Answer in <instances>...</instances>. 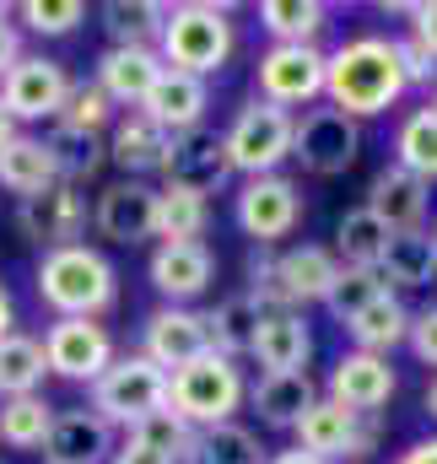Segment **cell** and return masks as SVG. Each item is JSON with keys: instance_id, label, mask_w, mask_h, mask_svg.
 Here are the masks:
<instances>
[{"instance_id": "17", "label": "cell", "mask_w": 437, "mask_h": 464, "mask_svg": "<svg viewBox=\"0 0 437 464\" xmlns=\"http://www.w3.org/2000/svg\"><path fill=\"white\" fill-rule=\"evenodd\" d=\"M400 378L389 367V356H373V351H345L335 367H329V400H340L345 411L356 416H378L389 400H394Z\"/></svg>"}, {"instance_id": "46", "label": "cell", "mask_w": 437, "mask_h": 464, "mask_svg": "<svg viewBox=\"0 0 437 464\" xmlns=\"http://www.w3.org/2000/svg\"><path fill=\"white\" fill-rule=\"evenodd\" d=\"M405 16H411V33H405V38H416V44L437 60V0H416V5H405Z\"/></svg>"}, {"instance_id": "54", "label": "cell", "mask_w": 437, "mask_h": 464, "mask_svg": "<svg viewBox=\"0 0 437 464\" xmlns=\"http://www.w3.org/2000/svg\"><path fill=\"white\" fill-rule=\"evenodd\" d=\"M427 109H432V114H437V87H432V103H427Z\"/></svg>"}, {"instance_id": "32", "label": "cell", "mask_w": 437, "mask_h": 464, "mask_svg": "<svg viewBox=\"0 0 437 464\" xmlns=\"http://www.w3.org/2000/svg\"><path fill=\"white\" fill-rule=\"evenodd\" d=\"M98 16H103V33L113 49H157L168 5L162 0H109V5H98Z\"/></svg>"}, {"instance_id": "13", "label": "cell", "mask_w": 437, "mask_h": 464, "mask_svg": "<svg viewBox=\"0 0 437 464\" xmlns=\"http://www.w3.org/2000/svg\"><path fill=\"white\" fill-rule=\"evenodd\" d=\"M87 222H92V206H87V195L76 184H54V189H44L33 200H16V232L27 243H38L44 254L82 243Z\"/></svg>"}, {"instance_id": "48", "label": "cell", "mask_w": 437, "mask_h": 464, "mask_svg": "<svg viewBox=\"0 0 437 464\" xmlns=\"http://www.w3.org/2000/svg\"><path fill=\"white\" fill-rule=\"evenodd\" d=\"M109 464H173V459H168V454H151V449H141V443H130V438H124V443L113 449Z\"/></svg>"}, {"instance_id": "14", "label": "cell", "mask_w": 437, "mask_h": 464, "mask_svg": "<svg viewBox=\"0 0 437 464\" xmlns=\"http://www.w3.org/2000/svg\"><path fill=\"white\" fill-rule=\"evenodd\" d=\"M157 173H162L173 189H195V195L211 200L221 184L232 179V162H227V140H221V130L195 124V130L173 135V140H168V157H162Z\"/></svg>"}, {"instance_id": "52", "label": "cell", "mask_w": 437, "mask_h": 464, "mask_svg": "<svg viewBox=\"0 0 437 464\" xmlns=\"http://www.w3.org/2000/svg\"><path fill=\"white\" fill-rule=\"evenodd\" d=\"M11 135H16V119L5 114V103H0V146H5V140H11Z\"/></svg>"}, {"instance_id": "27", "label": "cell", "mask_w": 437, "mask_h": 464, "mask_svg": "<svg viewBox=\"0 0 437 464\" xmlns=\"http://www.w3.org/2000/svg\"><path fill=\"white\" fill-rule=\"evenodd\" d=\"M314 400H319V383L308 372H259V383L248 389V405L259 411V421L281 432H292Z\"/></svg>"}, {"instance_id": "40", "label": "cell", "mask_w": 437, "mask_h": 464, "mask_svg": "<svg viewBox=\"0 0 437 464\" xmlns=\"http://www.w3.org/2000/svg\"><path fill=\"white\" fill-rule=\"evenodd\" d=\"M124 438H130V443H141V449H151V454H168V459L179 464V459H184V449H189V438H195V427H189L173 405H162V411L141 416Z\"/></svg>"}, {"instance_id": "49", "label": "cell", "mask_w": 437, "mask_h": 464, "mask_svg": "<svg viewBox=\"0 0 437 464\" xmlns=\"http://www.w3.org/2000/svg\"><path fill=\"white\" fill-rule=\"evenodd\" d=\"M394 464H437V438H422V443H411L405 454Z\"/></svg>"}, {"instance_id": "23", "label": "cell", "mask_w": 437, "mask_h": 464, "mask_svg": "<svg viewBox=\"0 0 437 464\" xmlns=\"http://www.w3.org/2000/svg\"><path fill=\"white\" fill-rule=\"evenodd\" d=\"M206 109H211V82H200L189 71H162L151 98L141 103V114L157 119L168 135H184V130L206 124Z\"/></svg>"}, {"instance_id": "12", "label": "cell", "mask_w": 437, "mask_h": 464, "mask_svg": "<svg viewBox=\"0 0 437 464\" xmlns=\"http://www.w3.org/2000/svg\"><path fill=\"white\" fill-rule=\"evenodd\" d=\"M38 341H44L49 372L71 383H98L113 362V335L98 319H54Z\"/></svg>"}, {"instance_id": "29", "label": "cell", "mask_w": 437, "mask_h": 464, "mask_svg": "<svg viewBox=\"0 0 437 464\" xmlns=\"http://www.w3.org/2000/svg\"><path fill=\"white\" fill-rule=\"evenodd\" d=\"M54 184H60V173H54L44 140L16 130V135L0 146V189L16 195V200H33V195H44V189H54Z\"/></svg>"}, {"instance_id": "4", "label": "cell", "mask_w": 437, "mask_h": 464, "mask_svg": "<svg viewBox=\"0 0 437 464\" xmlns=\"http://www.w3.org/2000/svg\"><path fill=\"white\" fill-rule=\"evenodd\" d=\"M243 400H248L243 367L227 362V356H217V351L195 356L189 367H179V372L168 378V405H173L195 432H200V427H221V421H232V416L243 411Z\"/></svg>"}, {"instance_id": "33", "label": "cell", "mask_w": 437, "mask_h": 464, "mask_svg": "<svg viewBox=\"0 0 437 464\" xmlns=\"http://www.w3.org/2000/svg\"><path fill=\"white\" fill-rule=\"evenodd\" d=\"M265 459L270 454L259 449V432H248L238 421H221V427H200L179 464H265Z\"/></svg>"}, {"instance_id": "2", "label": "cell", "mask_w": 437, "mask_h": 464, "mask_svg": "<svg viewBox=\"0 0 437 464\" xmlns=\"http://www.w3.org/2000/svg\"><path fill=\"white\" fill-rule=\"evenodd\" d=\"M33 286H38V303L54 319H103L119 303V270L92 243H71V248L38 254Z\"/></svg>"}, {"instance_id": "15", "label": "cell", "mask_w": 437, "mask_h": 464, "mask_svg": "<svg viewBox=\"0 0 437 464\" xmlns=\"http://www.w3.org/2000/svg\"><path fill=\"white\" fill-rule=\"evenodd\" d=\"M206 351H211V324H206L200 308H173V303H162V308L146 314V324H141V356H151L168 378H173L179 367H189L195 356H206Z\"/></svg>"}, {"instance_id": "9", "label": "cell", "mask_w": 437, "mask_h": 464, "mask_svg": "<svg viewBox=\"0 0 437 464\" xmlns=\"http://www.w3.org/2000/svg\"><path fill=\"white\" fill-rule=\"evenodd\" d=\"M71 71L49 54H22L5 76H0V103L16 124H49V119L65 114V98H71Z\"/></svg>"}, {"instance_id": "37", "label": "cell", "mask_w": 437, "mask_h": 464, "mask_svg": "<svg viewBox=\"0 0 437 464\" xmlns=\"http://www.w3.org/2000/svg\"><path fill=\"white\" fill-rule=\"evenodd\" d=\"M259 27L270 33V44H319V33L329 27V5H319V0H265Z\"/></svg>"}, {"instance_id": "16", "label": "cell", "mask_w": 437, "mask_h": 464, "mask_svg": "<svg viewBox=\"0 0 437 464\" xmlns=\"http://www.w3.org/2000/svg\"><path fill=\"white\" fill-rule=\"evenodd\" d=\"M92 227L109 243H146L157 237V189L146 179H113L92 200Z\"/></svg>"}, {"instance_id": "19", "label": "cell", "mask_w": 437, "mask_h": 464, "mask_svg": "<svg viewBox=\"0 0 437 464\" xmlns=\"http://www.w3.org/2000/svg\"><path fill=\"white\" fill-rule=\"evenodd\" d=\"M389 232H422L427 227V206H432V184L405 173V168H378L373 184H367V200H362Z\"/></svg>"}, {"instance_id": "20", "label": "cell", "mask_w": 437, "mask_h": 464, "mask_svg": "<svg viewBox=\"0 0 437 464\" xmlns=\"http://www.w3.org/2000/svg\"><path fill=\"white\" fill-rule=\"evenodd\" d=\"M113 427L92 411H54V427H49V443H44V464H109L113 459Z\"/></svg>"}, {"instance_id": "31", "label": "cell", "mask_w": 437, "mask_h": 464, "mask_svg": "<svg viewBox=\"0 0 437 464\" xmlns=\"http://www.w3.org/2000/svg\"><path fill=\"white\" fill-rule=\"evenodd\" d=\"M259 319H265V308H259L248 292L221 297L217 308L206 314V324H211V351H217V356H227V362H243V356L254 351Z\"/></svg>"}, {"instance_id": "44", "label": "cell", "mask_w": 437, "mask_h": 464, "mask_svg": "<svg viewBox=\"0 0 437 464\" xmlns=\"http://www.w3.org/2000/svg\"><path fill=\"white\" fill-rule=\"evenodd\" d=\"M405 346H411V356H416L422 367H437V303L432 308H422V314H411Z\"/></svg>"}, {"instance_id": "53", "label": "cell", "mask_w": 437, "mask_h": 464, "mask_svg": "<svg viewBox=\"0 0 437 464\" xmlns=\"http://www.w3.org/2000/svg\"><path fill=\"white\" fill-rule=\"evenodd\" d=\"M422 405H427V416L437 421V372H432V383H427V394H422Z\"/></svg>"}, {"instance_id": "56", "label": "cell", "mask_w": 437, "mask_h": 464, "mask_svg": "<svg viewBox=\"0 0 437 464\" xmlns=\"http://www.w3.org/2000/svg\"><path fill=\"white\" fill-rule=\"evenodd\" d=\"M0 464H5V459H0Z\"/></svg>"}, {"instance_id": "36", "label": "cell", "mask_w": 437, "mask_h": 464, "mask_svg": "<svg viewBox=\"0 0 437 464\" xmlns=\"http://www.w3.org/2000/svg\"><path fill=\"white\" fill-rule=\"evenodd\" d=\"M54 427V405L44 394H22V400H0V443L11 454H38L49 443Z\"/></svg>"}, {"instance_id": "21", "label": "cell", "mask_w": 437, "mask_h": 464, "mask_svg": "<svg viewBox=\"0 0 437 464\" xmlns=\"http://www.w3.org/2000/svg\"><path fill=\"white\" fill-rule=\"evenodd\" d=\"M168 65H162V54L157 49H103L98 54V71H92V82L103 87V98H109L113 109H141L146 98H151V87H157V76H162Z\"/></svg>"}, {"instance_id": "24", "label": "cell", "mask_w": 437, "mask_h": 464, "mask_svg": "<svg viewBox=\"0 0 437 464\" xmlns=\"http://www.w3.org/2000/svg\"><path fill=\"white\" fill-rule=\"evenodd\" d=\"M168 130L157 119H146L141 109H124L113 119V135H109V162L124 173V179H141V173H157L162 157H168Z\"/></svg>"}, {"instance_id": "1", "label": "cell", "mask_w": 437, "mask_h": 464, "mask_svg": "<svg viewBox=\"0 0 437 464\" xmlns=\"http://www.w3.org/2000/svg\"><path fill=\"white\" fill-rule=\"evenodd\" d=\"M405 98V71H400V44L384 33L345 38L325 54V103L345 119H378Z\"/></svg>"}, {"instance_id": "50", "label": "cell", "mask_w": 437, "mask_h": 464, "mask_svg": "<svg viewBox=\"0 0 437 464\" xmlns=\"http://www.w3.org/2000/svg\"><path fill=\"white\" fill-rule=\"evenodd\" d=\"M16 330V303H11V292H5V281H0V341Z\"/></svg>"}, {"instance_id": "39", "label": "cell", "mask_w": 437, "mask_h": 464, "mask_svg": "<svg viewBox=\"0 0 437 464\" xmlns=\"http://www.w3.org/2000/svg\"><path fill=\"white\" fill-rule=\"evenodd\" d=\"M394 168L416 173V179H437V114L432 109H411L394 130Z\"/></svg>"}, {"instance_id": "51", "label": "cell", "mask_w": 437, "mask_h": 464, "mask_svg": "<svg viewBox=\"0 0 437 464\" xmlns=\"http://www.w3.org/2000/svg\"><path fill=\"white\" fill-rule=\"evenodd\" d=\"M265 464H329V459H319V454H308V449H281V454H270Z\"/></svg>"}, {"instance_id": "35", "label": "cell", "mask_w": 437, "mask_h": 464, "mask_svg": "<svg viewBox=\"0 0 437 464\" xmlns=\"http://www.w3.org/2000/svg\"><path fill=\"white\" fill-rule=\"evenodd\" d=\"M206 227H211V200L206 195L173 189V184L157 189V237L162 243H206Z\"/></svg>"}, {"instance_id": "26", "label": "cell", "mask_w": 437, "mask_h": 464, "mask_svg": "<svg viewBox=\"0 0 437 464\" xmlns=\"http://www.w3.org/2000/svg\"><path fill=\"white\" fill-rule=\"evenodd\" d=\"M44 151H49V162H54V173H60V184H87L103 162H109V140L103 135H92V130H76V124H65V119H49L44 124Z\"/></svg>"}, {"instance_id": "3", "label": "cell", "mask_w": 437, "mask_h": 464, "mask_svg": "<svg viewBox=\"0 0 437 464\" xmlns=\"http://www.w3.org/2000/svg\"><path fill=\"white\" fill-rule=\"evenodd\" d=\"M238 44V27H232V11L211 5V0H179L168 5V22H162V38H157V54L168 71H189L200 82H211L227 54Z\"/></svg>"}, {"instance_id": "43", "label": "cell", "mask_w": 437, "mask_h": 464, "mask_svg": "<svg viewBox=\"0 0 437 464\" xmlns=\"http://www.w3.org/2000/svg\"><path fill=\"white\" fill-rule=\"evenodd\" d=\"M65 124H76V130H92V135H103V124H113V103L103 98V87L98 82H76L71 87V98H65Z\"/></svg>"}, {"instance_id": "11", "label": "cell", "mask_w": 437, "mask_h": 464, "mask_svg": "<svg viewBox=\"0 0 437 464\" xmlns=\"http://www.w3.org/2000/svg\"><path fill=\"white\" fill-rule=\"evenodd\" d=\"M373 421L378 416H356L340 400L319 394L292 432H297V449H308V454H319V459L335 464V459H367L373 454V443H378V427Z\"/></svg>"}, {"instance_id": "42", "label": "cell", "mask_w": 437, "mask_h": 464, "mask_svg": "<svg viewBox=\"0 0 437 464\" xmlns=\"http://www.w3.org/2000/svg\"><path fill=\"white\" fill-rule=\"evenodd\" d=\"M16 16L38 38H65V33H76L87 22V0H22Z\"/></svg>"}, {"instance_id": "18", "label": "cell", "mask_w": 437, "mask_h": 464, "mask_svg": "<svg viewBox=\"0 0 437 464\" xmlns=\"http://www.w3.org/2000/svg\"><path fill=\"white\" fill-rule=\"evenodd\" d=\"M146 276H151V286H157V297H162V303L189 308V303L211 286L217 259H211V248H206V243H157V248H151Z\"/></svg>"}, {"instance_id": "6", "label": "cell", "mask_w": 437, "mask_h": 464, "mask_svg": "<svg viewBox=\"0 0 437 464\" xmlns=\"http://www.w3.org/2000/svg\"><path fill=\"white\" fill-rule=\"evenodd\" d=\"M168 405V372L151 362V356H141V351H124V356H113L109 372L92 383V411L109 421L113 432L124 427H135L141 416H151V411H162Z\"/></svg>"}, {"instance_id": "45", "label": "cell", "mask_w": 437, "mask_h": 464, "mask_svg": "<svg viewBox=\"0 0 437 464\" xmlns=\"http://www.w3.org/2000/svg\"><path fill=\"white\" fill-rule=\"evenodd\" d=\"M400 44V71H405V87H437V60L416 44V38H394Z\"/></svg>"}, {"instance_id": "30", "label": "cell", "mask_w": 437, "mask_h": 464, "mask_svg": "<svg viewBox=\"0 0 437 464\" xmlns=\"http://www.w3.org/2000/svg\"><path fill=\"white\" fill-rule=\"evenodd\" d=\"M351 335V351H373V356H389L394 346H405V330H411V308L400 303V292H384L378 303H367L351 324H340Z\"/></svg>"}, {"instance_id": "34", "label": "cell", "mask_w": 437, "mask_h": 464, "mask_svg": "<svg viewBox=\"0 0 437 464\" xmlns=\"http://www.w3.org/2000/svg\"><path fill=\"white\" fill-rule=\"evenodd\" d=\"M49 378V362H44V341L38 335H22L11 330L0 341V400H22V394H38Z\"/></svg>"}, {"instance_id": "41", "label": "cell", "mask_w": 437, "mask_h": 464, "mask_svg": "<svg viewBox=\"0 0 437 464\" xmlns=\"http://www.w3.org/2000/svg\"><path fill=\"white\" fill-rule=\"evenodd\" d=\"M389 292V281L378 276V270H351V265H340V281H335V292H329V314H335V324H351L367 303H378Z\"/></svg>"}, {"instance_id": "47", "label": "cell", "mask_w": 437, "mask_h": 464, "mask_svg": "<svg viewBox=\"0 0 437 464\" xmlns=\"http://www.w3.org/2000/svg\"><path fill=\"white\" fill-rule=\"evenodd\" d=\"M11 11H16V5H5V0H0V76L22 60V27L11 22Z\"/></svg>"}, {"instance_id": "7", "label": "cell", "mask_w": 437, "mask_h": 464, "mask_svg": "<svg viewBox=\"0 0 437 464\" xmlns=\"http://www.w3.org/2000/svg\"><path fill=\"white\" fill-rule=\"evenodd\" d=\"M254 98L303 114L325 103V49L319 44H270L254 60Z\"/></svg>"}, {"instance_id": "10", "label": "cell", "mask_w": 437, "mask_h": 464, "mask_svg": "<svg viewBox=\"0 0 437 464\" xmlns=\"http://www.w3.org/2000/svg\"><path fill=\"white\" fill-rule=\"evenodd\" d=\"M356 151H362V124L345 119L340 109H329V103L303 109L297 124H292V157H297L303 173H314V179L345 173V168L356 162Z\"/></svg>"}, {"instance_id": "5", "label": "cell", "mask_w": 437, "mask_h": 464, "mask_svg": "<svg viewBox=\"0 0 437 464\" xmlns=\"http://www.w3.org/2000/svg\"><path fill=\"white\" fill-rule=\"evenodd\" d=\"M292 124H297V114H286V109H276V103H265V98H248V103L232 114V124L221 130L232 173H238V179L281 173V162L292 157Z\"/></svg>"}, {"instance_id": "38", "label": "cell", "mask_w": 437, "mask_h": 464, "mask_svg": "<svg viewBox=\"0 0 437 464\" xmlns=\"http://www.w3.org/2000/svg\"><path fill=\"white\" fill-rule=\"evenodd\" d=\"M384 243H389V227H384L367 206H356V211H345V217L335 222V259L351 265V270H378Z\"/></svg>"}, {"instance_id": "22", "label": "cell", "mask_w": 437, "mask_h": 464, "mask_svg": "<svg viewBox=\"0 0 437 464\" xmlns=\"http://www.w3.org/2000/svg\"><path fill=\"white\" fill-rule=\"evenodd\" d=\"M276 281H281L286 303L303 314L308 303H329V292L340 281V259H335V248H319V243L281 248L276 254Z\"/></svg>"}, {"instance_id": "25", "label": "cell", "mask_w": 437, "mask_h": 464, "mask_svg": "<svg viewBox=\"0 0 437 464\" xmlns=\"http://www.w3.org/2000/svg\"><path fill=\"white\" fill-rule=\"evenodd\" d=\"M248 356H254L265 372H308V356H314V330H308V319H303L297 308L265 314Z\"/></svg>"}, {"instance_id": "8", "label": "cell", "mask_w": 437, "mask_h": 464, "mask_svg": "<svg viewBox=\"0 0 437 464\" xmlns=\"http://www.w3.org/2000/svg\"><path fill=\"white\" fill-rule=\"evenodd\" d=\"M232 217H238L243 237H254V248H276L303 222V195H297V184L286 173L243 179L238 195H232Z\"/></svg>"}, {"instance_id": "28", "label": "cell", "mask_w": 437, "mask_h": 464, "mask_svg": "<svg viewBox=\"0 0 437 464\" xmlns=\"http://www.w3.org/2000/svg\"><path fill=\"white\" fill-rule=\"evenodd\" d=\"M378 276L389 281V292H416L437 281V237L427 227L422 232H389Z\"/></svg>"}, {"instance_id": "55", "label": "cell", "mask_w": 437, "mask_h": 464, "mask_svg": "<svg viewBox=\"0 0 437 464\" xmlns=\"http://www.w3.org/2000/svg\"><path fill=\"white\" fill-rule=\"evenodd\" d=\"M432 237H437V227H432Z\"/></svg>"}]
</instances>
